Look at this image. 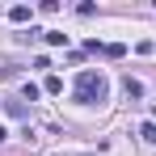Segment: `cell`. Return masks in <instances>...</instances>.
I'll return each mask as SVG.
<instances>
[{
	"mask_svg": "<svg viewBox=\"0 0 156 156\" xmlns=\"http://www.w3.org/2000/svg\"><path fill=\"white\" fill-rule=\"evenodd\" d=\"M105 93H110V84H105L101 72L84 68V72L76 76V101H84V105H101V101H105Z\"/></svg>",
	"mask_w": 156,
	"mask_h": 156,
	"instance_id": "1",
	"label": "cell"
},
{
	"mask_svg": "<svg viewBox=\"0 0 156 156\" xmlns=\"http://www.w3.org/2000/svg\"><path fill=\"white\" fill-rule=\"evenodd\" d=\"M9 17H13L17 26H26V21H30V4H13V9H9Z\"/></svg>",
	"mask_w": 156,
	"mask_h": 156,
	"instance_id": "2",
	"label": "cell"
},
{
	"mask_svg": "<svg viewBox=\"0 0 156 156\" xmlns=\"http://www.w3.org/2000/svg\"><path fill=\"white\" fill-rule=\"evenodd\" d=\"M101 55H105V59H122V55H127V47H122V42H105Z\"/></svg>",
	"mask_w": 156,
	"mask_h": 156,
	"instance_id": "3",
	"label": "cell"
},
{
	"mask_svg": "<svg viewBox=\"0 0 156 156\" xmlns=\"http://www.w3.org/2000/svg\"><path fill=\"white\" fill-rule=\"evenodd\" d=\"M42 38H47L51 47H68V34H59V30H42Z\"/></svg>",
	"mask_w": 156,
	"mask_h": 156,
	"instance_id": "4",
	"label": "cell"
},
{
	"mask_svg": "<svg viewBox=\"0 0 156 156\" xmlns=\"http://www.w3.org/2000/svg\"><path fill=\"white\" fill-rule=\"evenodd\" d=\"M122 89H127V97H144V84H139L135 76H127V80H122Z\"/></svg>",
	"mask_w": 156,
	"mask_h": 156,
	"instance_id": "5",
	"label": "cell"
},
{
	"mask_svg": "<svg viewBox=\"0 0 156 156\" xmlns=\"http://www.w3.org/2000/svg\"><path fill=\"white\" fill-rule=\"evenodd\" d=\"M4 110H9L13 118H26V114H30V110H26V101H4Z\"/></svg>",
	"mask_w": 156,
	"mask_h": 156,
	"instance_id": "6",
	"label": "cell"
},
{
	"mask_svg": "<svg viewBox=\"0 0 156 156\" xmlns=\"http://www.w3.org/2000/svg\"><path fill=\"white\" fill-rule=\"evenodd\" d=\"M139 135H144V144H156V122H144Z\"/></svg>",
	"mask_w": 156,
	"mask_h": 156,
	"instance_id": "7",
	"label": "cell"
},
{
	"mask_svg": "<svg viewBox=\"0 0 156 156\" xmlns=\"http://www.w3.org/2000/svg\"><path fill=\"white\" fill-rule=\"evenodd\" d=\"M42 89H47V93H63V80H59V76H47V84H42Z\"/></svg>",
	"mask_w": 156,
	"mask_h": 156,
	"instance_id": "8",
	"label": "cell"
},
{
	"mask_svg": "<svg viewBox=\"0 0 156 156\" xmlns=\"http://www.w3.org/2000/svg\"><path fill=\"white\" fill-rule=\"evenodd\" d=\"M4 135H9V131H4V127H0V139H4Z\"/></svg>",
	"mask_w": 156,
	"mask_h": 156,
	"instance_id": "9",
	"label": "cell"
}]
</instances>
